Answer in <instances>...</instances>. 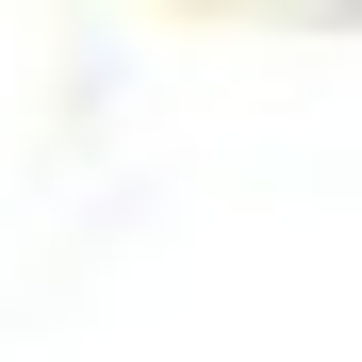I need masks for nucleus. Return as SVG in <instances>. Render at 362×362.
<instances>
[]
</instances>
